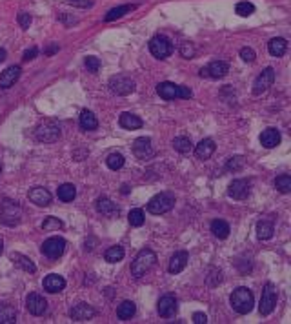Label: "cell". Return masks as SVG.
Masks as SVG:
<instances>
[{
	"instance_id": "1",
	"label": "cell",
	"mask_w": 291,
	"mask_h": 324,
	"mask_svg": "<svg viewBox=\"0 0 291 324\" xmlns=\"http://www.w3.org/2000/svg\"><path fill=\"white\" fill-rule=\"evenodd\" d=\"M22 215L24 211L16 201H11V199H2L0 201V222L2 224H6L9 228L18 226L20 220H22Z\"/></svg>"
},
{
	"instance_id": "2",
	"label": "cell",
	"mask_w": 291,
	"mask_h": 324,
	"mask_svg": "<svg viewBox=\"0 0 291 324\" xmlns=\"http://www.w3.org/2000/svg\"><path fill=\"white\" fill-rule=\"evenodd\" d=\"M155 264H157V255L150 248H144L135 257L133 264H131V273L135 277H144L146 273H150L155 268Z\"/></svg>"
},
{
	"instance_id": "3",
	"label": "cell",
	"mask_w": 291,
	"mask_h": 324,
	"mask_svg": "<svg viewBox=\"0 0 291 324\" xmlns=\"http://www.w3.org/2000/svg\"><path fill=\"white\" fill-rule=\"evenodd\" d=\"M230 302H231L233 309L240 313V315H246L249 313L251 309H253V293H251V290H247V288H237L235 292L231 293L230 297Z\"/></svg>"
},
{
	"instance_id": "4",
	"label": "cell",
	"mask_w": 291,
	"mask_h": 324,
	"mask_svg": "<svg viewBox=\"0 0 291 324\" xmlns=\"http://www.w3.org/2000/svg\"><path fill=\"white\" fill-rule=\"evenodd\" d=\"M157 93L164 100H175V98H191L193 91L187 86H177L173 82H160L157 86Z\"/></svg>"
},
{
	"instance_id": "5",
	"label": "cell",
	"mask_w": 291,
	"mask_h": 324,
	"mask_svg": "<svg viewBox=\"0 0 291 324\" xmlns=\"http://www.w3.org/2000/svg\"><path fill=\"white\" fill-rule=\"evenodd\" d=\"M173 206H175V195L169 191H162V193H157L148 202V211L153 215H162V213H168Z\"/></svg>"
},
{
	"instance_id": "6",
	"label": "cell",
	"mask_w": 291,
	"mask_h": 324,
	"mask_svg": "<svg viewBox=\"0 0 291 324\" xmlns=\"http://www.w3.org/2000/svg\"><path fill=\"white\" fill-rule=\"evenodd\" d=\"M150 51L155 59H168L173 53V44L169 42V38H166L164 35H157L151 38L150 42Z\"/></svg>"
},
{
	"instance_id": "7",
	"label": "cell",
	"mask_w": 291,
	"mask_h": 324,
	"mask_svg": "<svg viewBox=\"0 0 291 324\" xmlns=\"http://www.w3.org/2000/svg\"><path fill=\"white\" fill-rule=\"evenodd\" d=\"M60 137V128L51 121H44L38 124L37 128V139L40 142H55Z\"/></svg>"
},
{
	"instance_id": "8",
	"label": "cell",
	"mask_w": 291,
	"mask_h": 324,
	"mask_svg": "<svg viewBox=\"0 0 291 324\" xmlns=\"http://www.w3.org/2000/svg\"><path fill=\"white\" fill-rule=\"evenodd\" d=\"M109 88L115 95H122V97H126L129 93H133L135 91V82L126 75H115L111 77V80H109Z\"/></svg>"
},
{
	"instance_id": "9",
	"label": "cell",
	"mask_w": 291,
	"mask_h": 324,
	"mask_svg": "<svg viewBox=\"0 0 291 324\" xmlns=\"http://www.w3.org/2000/svg\"><path fill=\"white\" fill-rule=\"evenodd\" d=\"M66 251V241L62 237H51L42 244V253L47 259H59Z\"/></svg>"
},
{
	"instance_id": "10",
	"label": "cell",
	"mask_w": 291,
	"mask_h": 324,
	"mask_svg": "<svg viewBox=\"0 0 291 324\" xmlns=\"http://www.w3.org/2000/svg\"><path fill=\"white\" fill-rule=\"evenodd\" d=\"M275 306H276V288L273 284H266L264 292H262L259 311H260V315H269L275 309Z\"/></svg>"
},
{
	"instance_id": "11",
	"label": "cell",
	"mask_w": 291,
	"mask_h": 324,
	"mask_svg": "<svg viewBox=\"0 0 291 324\" xmlns=\"http://www.w3.org/2000/svg\"><path fill=\"white\" fill-rule=\"evenodd\" d=\"M275 82V69L266 68L260 75L257 77V80L253 84V93L255 95H262L271 88V84Z\"/></svg>"
},
{
	"instance_id": "12",
	"label": "cell",
	"mask_w": 291,
	"mask_h": 324,
	"mask_svg": "<svg viewBox=\"0 0 291 324\" xmlns=\"http://www.w3.org/2000/svg\"><path fill=\"white\" fill-rule=\"evenodd\" d=\"M133 153L137 158H140V160H150L153 157V146H151V140L148 137H140V139H137L133 142Z\"/></svg>"
},
{
	"instance_id": "13",
	"label": "cell",
	"mask_w": 291,
	"mask_h": 324,
	"mask_svg": "<svg viewBox=\"0 0 291 324\" xmlns=\"http://www.w3.org/2000/svg\"><path fill=\"white\" fill-rule=\"evenodd\" d=\"M26 306L31 315H42L47 308V302L40 293H30L26 299Z\"/></svg>"
},
{
	"instance_id": "14",
	"label": "cell",
	"mask_w": 291,
	"mask_h": 324,
	"mask_svg": "<svg viewBox=\"0 0 291 324\" xmlns=\"http://www.w3.org/2000/svg\"><path fill=\"white\" fill-rule=\"evenodd\" d=\"M228 73V64L224 61H213L209 62L208 68L200 69L202 77H209V78H222Z\"/></svg>"
},
{
	"instance_id": "15",
	"label": "cell",
	"mask_w": 291,
	"mask_h": 324,
	"mask_svg": "<svg viewBox=\"0 0 291 324\" xmlns=\"http://www.w3.org/2000/svg\"><path fill=\"white\" fill-rule=\"evenodd\" d=\"M228 195L231 197V199H237V201L246 199V197L249 195V182L244 181V179L233 181L231 184H230V188H228Z\"/></svg>"
},
{
	"instance_id": "16",
	"label": "cell",
	"mask_w": 291,
	"mask_h": 324,
	"mask_svg": "<svg viewBox=\"0 0 291 324\" xmlns=\"http://www.w3.org/2000/svg\"><path fill=\"white\" fill-rule=\"evenodd\" d=\"M20 73H22L20 66H9L8 69H4V73H0V88L2 90L11 88L20 78Z\"/></svg>"
},
{
	"instance_id": "17",
	"label": "cell",
	"mask_w": 291,
	"mask_h": 324,
	"mask_svg": "<svg viewBox=\"0 0 291 324\" xmlns=\"http://www.w3.org/2000/svg\"><path fill=\"white\" fill-rule=\"evenodd\" d=\"M157 309L160 317H173L177 313V299L173 297V295H164L157 304Z\"/></svg>"
},
{
	"instance_id": "18",
	"label": "cell",
	"mask_w": 291,
	"mask_h": 324,
	"mask_svg": "<svg viewBox=\"0 0 291 324\" xmlns=\"http://www.w3.org/2000/svg\"><path fill=\"white\" fill-rule=\"evenodd\" d=\"M28 197H30V201L33 204H37V206H49L51 204V193L47 191L46 188H40V186H37V188L30 189V193H28Z\"/></svg>"
},
{
	"instance_id": "19",
	"label": "cell",
	"mask_w": 291,
	"mask_h": 324,
	"mask_svg": "<svg viewBox=\"0 0 291 324\" xmlns=\"http://www.w3.org/2000/svg\"><path fill=\"white\" fill-rule=\"evenodd\" d=\"M260 144L268 150H273L280 144V133L275 128H268L260 133Z\"/></svg>"
},
{
	"instance_id": "20",
	"label": "cell",
	"mask_w": 291,
	"mask_h": 324,
	"mask_svg": "<svg viewBox=\"0 0 291 324\" xmlns=\"http://www.w3.org/2000/svg\"><path fill=\"white\" fill-rule=\"evenodd\" d=\"M64 288H66V280H64V277L57 275V273H51V275H47L44 279V290L49 292V293H59Z\"/></svg>"
},
{
	"instance_id": "21",
	"label": "cell",
	"mask_w": 291,
	"mask_h": 324,
	"mask_svg": "<svg viewBox=\"0 0 291 324\" xmlns=\"http://www.w3.org/2000/svg\"><path fill=\"white\" fill-rule=\"evenodd\" d=\"M93 315H95V309L91 308L90 304H86V302H80V304L73 306V309H71V317H73L75 321H78V323L90 321Z\"/></svg>"
},
{
	"instance_id": "22",
	"label": "cell",
	"mask_w": 291,
	"mask_h": 324,
	"mask_svg": "<svg viewBox=\"0 0 291 324\" xmlns=\"http://www.w3.org/2000/svg\"><path fill=\"white\" fill-rule=\"evenodd\" d=\"M97 210L98 213H102V215H106V217H109V219H113V217H117L119 215V208H117V204L111 202L107 197H100L97 201Z\"/></svg>"
},
{
	"instance_id": "23",
	"label": "cell",
	"mask_w": 291,
	"mask_h": 324,
	"mask_svg": "<svg viewBox=\"0 0 291 324\" xmlns=\"http://www.w3.org/2000/svg\"><path fill=\"white\" fill-rule=\"evenodd\" d=\"M213 153H215V142L211 139H204V140H200V142L195 146V155L200 158V160L209 158Z\"/></svg>"
},
{
	"instance_id": "24",
	"label": "cell",
	"mask_w": 291,
	"mask_h": 324,
	"mask_svg": "<svg viewBox=\"0 0 291 324\" xmlns=\"http://www.w3.org/2000/svg\"><path fill=\"white\" fill-rule=\"evenodd\" d=\"M187 264V253L186 251H177L169 259V273H180Z\"/></svg>"
},
{
	"instance_id": "25",
	"label": "cell",
	"mask_w": 291,
	"mask_h": 324,
	"mask_svg": "<svg viewBox=\"0 0 291 324\" xmlns=\"http://www.w3.org/2000/svg\"><path fill=\"white\" fill-rule=\"evenodd\" d=\"M11 261L18 266V268H22L24 272L28 273H35L37 272V266H35V262L31 261L30 257L26 255H20V253H11Z\"/></svg>"
},
{
	"instance_id": "26",
	"label": "cell",
	"mask_w": 291,
	"mask_h": 324,
	"mask_svg": "<svg viewBox=\"0 0 291 324\" xmlns=\"http://www.w3.org/2000/svg\"><path fill=\"white\" fill-rule=\"evenodd\" d=\"M80 128H82L84 131H93V129L98 128V121L93 111L84 109L82 113H80Z\"/></svg>"
},
{
	"instance_id": "27",
	"label": "cell",
	"mask_w": 291,
	"mask_h": 324,
	"mask_svg": "<svg viewBox=\"0 0 291 324\" xmlns=\"http://www.w3.org/2000/svg\"><path fill=\"white\" fill-rule=\"evenodd\" d=\"M268 49H269V55H271V57H282L284 53H286V49H288V42L280 37L271 38L268 44Z\"/></svg>"
},
{
	"instance_id": "28",
	"label": "cell",
	"mask_w": 291,
	"mask_h": 324,
	"mask_svg": "<svg viewBox=\"0 0 291 324\" xmlns=\"http://www.w3.org/2000/svg\"><path fill=\"white\" fill-rule=\"evenodd\" d=\"M120 126L124 129H138L142 128V119L133 113H122L120 115Z\"/></svg>"
},
{
	"instance_id": "29",
	"label": "cell",
	"mask_w": 291,
	"mask_h": 324,
	"mask_svg": "<svg viewBox=\"0 0 291 324\" xmlns=\"http://www.w3.org/2000/svg\"><path fill=\"white\" fill-rule=\"evenodd\" d=\"M273 233H275L273 222H269V220H260V222H257V235H259L260 241H268V239H271Z\"/></svg>"
},
{
	"instance_id": "30",
	"label": "cell",
	"mask_w": 291,
	"mask_h": 324,
	"mask_svg": "<svg viewBox=\"0 0 291 324\" xmlns=\"http://www.w3.org/2000/svg\"><path fill=\"white\" fill-rule=\"evenodd\" d=\"M211 233L215 235L216 239H228V235H230V224L226 222V220H220L216 219L211 222Z\"/></svg>"
},
{
	"instance_id": "31",
	"label": "cell",
	"mask_w": 291,
	"mask_h": 324,
	"mask_svg": "<svg viewBox=\"0 0 291 324\" xmlns=\"http://www.w3.org/2000/svg\"><path fill=\"white\" fill-rule=\"evenodd\" d=\"M15 321H16L15 308L9 306V304L0 302V324H13Z\"/></svg>"
},
{
	"instance_id": "32",
	"label": "cell",
	"mask_w": 291,
	"mask_h": 324,
	"mask_svg": "<svg viewBox=\"0 0 291 324\" xmlns=\"http://www.w3.org/2000/svg\"><path fill=\"white\" fill-rule=\"evenodd\" d=\"M124 255H126V251H124L122 246H111V248L106 249V253H104L106 261H107V262H111V264L120 262V261L124 259Z\"/></svg>"
},
{
	"instance_id": "33",
	"label": "cell",
	"mask_w": 291,
	"mask_h": 324,
	"mask_svg": "<svg viewBox=\"0 0 291 324\" xmlns=\"http://www.w3.org/2000/svg\"><path fill=\"white\" fill-rule=\"evenodd\" d=\"M135 311H137V306H135L133 302L124 301L119 308H117V315H119V319H122V321H127V319H131V317L135 315Z\"/></svg>"
},
{
	"instance_id": "34",
	"label": "cell",
	"mask_w": 291,
	"mask_h": 324,
	"mask_svg": "<svg viewBox=\"0 0 291 324\" xmlns=\"http://www.w3.org/2000/svg\"><path fill=\"white\" fill-rule=\"evenodd\" d=\"M77 197V188L73 184H62L59 186V199L60 201H64V202H71L73 199Z\"/></svg>"
},
{
	"instance_id": "35",
	"label": "cell",
	"mask_w": 291,
	"mask_h": 324,
	"mask_svg": "<svg viewBox=\"0 0 291 324\" xmlns=\"http://www.w3.org/2000/svg\"><path fill=\"white\" fill-rule=\"evenodd\" d=\"M135 6H119V8H113L107 11V15H106V22H111V20H117V18H122V16L129 13V11H133Z\"/></svg>"
},
{
	"instance_id": "36",
	"label": "cell",
	"mask_w": 291,
	"mask_h": 324,
	"mask_svg": "<svg viewBox=\"0 0 291 324\" xmlns=\"http://www.w3.org/2000/svg\"><path fill=\"white\" fill-rule=\"evenodd\" d=\"M124 155L122 153H111L109 157L106 158V164H107V168L109 170H113V171H117V170H120V168L124 166Z\"/></svg>"
},
{
	"instance_id": "37",
	"label": "cell",
	"mask_w": 291,
	"mask_h": 324,
	"mask_svg": "<svg viewBox=\"0 0 291 324\" xmlns=\"http://www.w3.org/2000/svg\"><path fill=\"white\" fill-rule=\"evenodd\" d=\"M173 148L179 151V153H189L191 148H193V144H191V140L187 137H177L173 140Z\"/></svg>"
},
{
	"instance_id": "38",
	"label": "cell",
	"mask_w": 291,
	"mask_h": 324,
	"mask_svg": "<svg viewBox=\"0 0 291 324\" xmlns=\"http://www.w3.org/2000/svg\"><path fill=\"white\" fill-rule=\"evenodd\" d=\"M275 188L278 189L280 193H290L291 191V177L290 175H280V177H276Z\"/></svg>"
},
{
	"instance_id": "39",
	"label": "cell",
	"mask_w": 291,
	"mask_h": 324,
	"mask_svg": "<svg viewBox=\"0 0 291 324\" xmlns=\"http://www.w3.org/2000/svg\"><path fill=\"white\" fill-rule=\"evenodd\" d=\"M127 220H129V224L135 228H138L144 224V211L138 210V208H135V210L129 211V215H127Z\"/></svg>"
},
{
	"instance_id": "40",
	"label": "cell",
	"mask_w": 291,
	"mask_h": 324,
	"mask_svg": "<svg viewBox=\"0 0 291 324\" xmlns=\"http://www.w3.org/2000/svg\"><path fill=\"white\" fill-rule=\"evenodd\" d=\"M246 166V158L240 157V155H237V157H231L230 160H228V164H226V168L230 170V171H240L242 168Z\"/></svg>"
},
{
	"instance_id": "41",
	"label": "cell",
	"mask_w": 291,
	"mask_h": 324,
	"mask_svg": "<svg viewBox=\"0 0 291 324\" xmlns=\"http://www.w3.org/2000/svg\"><path fill=\"white\" fill-rule=\"evenodd\" d=\"M62 228V220H59L57 217H46V220L42 222V230L46 231H59Z\"/></svg>"
},
{
	"instance_id": "42",
	"label": "cell",
	"mask_w": 291,
	"mask_h": 324,
	"mask_svg": "<svg viewBox=\"0 0 291 324\" xmlns=\"http://www.w3.org/2000/svg\"><path fill=\"white\" fill-rule=\"evenodd\" d=\"M235 11H237V15L239 16H249L255 13V6L251 4V2H239L237 8H235Z\"/></svg>"
},
{
	"instance_id": "43",
	"label": "cell",
	"mask_w": 291,
	"mask_h": 324,
	"mask_svg": "<svg viewBox=\"0 0 291 324\" xmlns=\"http://www.w3.org/2000/svg\"><path fill=\"white\" fill-rule=\"evenodd\" d=\"M84 64H86V68L90 69L91 73H97L98 69H100V61H98L97 57H86Z\"/></svg>"
},
{
	"instance_id": "44",
	"label": "cell",
	"mask_w": 291,
	"mask_h": 324,
	"mask_svg": "<svg viewBox=\"0 0 291 324\" xmlns=\"http://www.w3.org/2000/svg\"><path fill=\"white\" fill-rule=\"evenodd\" d=\"M180 55L184 57V59H191L195 55V47L189 42H184V44L180 46Z\"/></svg>"
},
{
	"instance_id": "45",
	"label": "cell",
	"mask_w": 291,
	"mask_h": 324,
	"mask_svg": "<svg viewBox=\"0 0 291 324\" xmlns=\"http://www.w3.org/2000/svg\"><path fill=\"white\" fill-rule=\"evenodd\" d=\"M240 57H242L244 62H253L255 59H257V55H255V51L251 47H242V49H240Z\"/></svg>"
},
{
	"instance_id": "46",
	"label": "cell",
	"mask_w": 291,
	"mask_h": 324,
	"mask_svg": "<svg viewBox=\"0 0 291 324\" xmlns=\"http://www.w3.org/2000/svg\"><path fill=\"white\" fill-rule=\"evenodd\" d=\"M18 24H20V28L28 30V28L31 26V15H28V13H20V15H18Z\"/></svg>"
},
{
	"instance_id": "47",
	"label": "cell",
	"mask_w": 291,
	"mask_h": 324,
	"mask_svg": "<svg viewBox=\"0 0 291 324\" xmlns=\"http://www.w3.org/2000/svg\"><path fill=\"white\" fill-rule=\"evenodd\" d=\"M37 55H38L37 47H30V49H26V51H24V61H33Z\"/></svg>"
},
{
	"instance_id": "48",
	"label": "cell",
	"mask_w": 291,
	"mask_h": 324,
	"mask_svg": "<svg viewBox=\"0 0 291 324\" xmlns=\"http://www.w3.org/2000/svg\"><path fill=\"white\" fill-rule=\"evenodd\" d=\"M193 323L195 324H206L208 323V317H206V313H202V311H197L193 315Z\"/></svg>"
},
{
	"instance_id": "49",
	"label": "cell",
	"mask_w": 291,
	"mask_h": 324,
	"mask_svg": "<svg viewBox=\"0 0 291 324\" xmlns=\"http://www.w3.org/2000/svg\"><path fill=\"white\" fill-rule=\"evenodd\" d=\"M59 51V44H49L47 47L44 49V55H47V57H51V55H55V53Z\"/></svg>"
},
{
	"instance_id": "50",
	"label": "cell",
	"mask_w": 291,
	"mask_h": 324,
	"mask_svg": "<svg viewBox=\"0 0 291 324\" xmlns=\"http://www.w3.org/2000/svg\"><path fill=\"white\" fill-rule=\"evenodd\" d=\"M69 4H73V6H80V8H90L91 6L90 0H69Z\"/></svg>"
},
{
	"instance_id": "51",
	"label": "cell",
	"mask_w": 291,
	"mask_h": 324,
	"mask_svg": "<svg viewBox=\"0 0 291 324\" xmlns=\"http://www.w3.org/2000/svg\"><path fill=\"white\" fill-rule=\"evenodd\" d=\"M6 57H8V55H6V49H0V64L6 61Z\"/></svg>"
},
{
	"instance_id": "52",
	"label": "cell",
	"mask_w": 291,
	"mask_h": 324,
	"mask_svg": "<svg viewBox=\"0 0 291 324\" xmlns=\"http://www.w3.org/2000/svg\"><path fill=\"white\" fill-rule=\"evenodd\" d=\"M2 249H4V242H2V239H0V253H2Z\"/></svg>"
},
{
	"instance_id": "53",
	"label": "cell",
	"mask_w": 291,
	"mask_h": 324,
	"mask_svg": "<svg viewBox=\"0 0 291 324\" xmlns=\"http://www.w3.org/2000/svg\"><path fill=\"white\" fill-rule=\"evenodd\" d=\"M0 170H2V166H0Z\"/></svg>"
}]
</instances>
